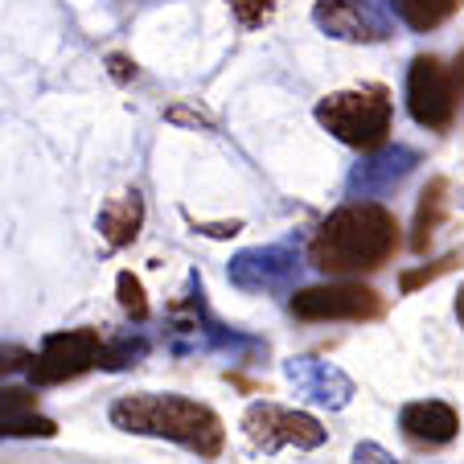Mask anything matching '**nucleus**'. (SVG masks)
I'll return each instance as SVG.
<instances>
[{"instance_id": "nucleus-8", "label": "nucleus", "mask_w": 464, "mask_h": 464, "mask_svg": "<svg viewBox=\"0 0 464 464\" xmlns=\"http://www.w3.org/2000/svg\"><path fill=\"white\" fill-rule=\"evenodd\" d=\"M296 272H300V243L296 238L238 251L227 267L230 284H235L238 292H284V288H292Z\"/></svg>"}, {"instance_id": "nucleus-25", "label": "nucleus", "mask_w": 464, "mask_h": 464, "mask_svg": "<svg viewBox=\"0 0 464 464\" xmlns=\"http://www.w3.org/2000/svg\"><path fill=\"white\" fill-rule=\"evenodd\" d=\"M169 120H173V123H193V128H210V115L189 111V107H173V111H169Z\"/></svg>"}, {"instance_id": "nucleus-26", "label": "nucleus", "mask_w": 464, "mask_h": 464, "mask_svg": "<svg viewBox=\"0 0 464 464\" xmlns=\"http://www.w3.org/2000/svg\"><path fill=\"white\" fill-rule=\"evenodd\" d=\"M353 460H358V464H394L378 444H362L358 452H353Z\"/></svg>"}, {"instance_id": "nucleus-5", "label": "nucleus", "mask_w": 464, "mask_h": 464, "mask_svg": "<svg viewBox=\"0 0 464 464\" xmlns=\"http://www.w3.org/2000/svg\"><path fill=\"white\" fill-rule=\"evenodd\" d=\"M99 358H103L99 329H62V334L45 337L42 350L29 358L25 370L34 378V386H58V382H71V378L95 370Z\"/></svg>"}, {"instance_id": "nucleus-6", "label": "nucleus", "mask_w": 464, "mask_h": 464, "mask_svg": "<svg viewBox=\"0 0 464 464\" xmlns=\"http://www.w3.org/2000/svg\"><path fill=\"white\" fill-rule=\"evenodd\" d=\"M243 431L255 448L263 452H280V448H321L329 431L321 428V420L304 411H292L280 403H251L243 411Z\"/></svg>"}, {"instance_id": "nucleus-20", "label": "nucleus", "mask_w": 464, "mask_h": 464, "mask_svg": "<svg viewBox=\"0 0 464 464\" xmlns=\"http://www.w3.org/2000/svg\"><path fill=\"white\" fill-rule=\"evenodd\" d=\"M230 13H235V21L243 29H259L267 25V21L276 17V9H280V0H227Z\"/></svg>"}, {"instance_id": "nucleus-7", "label": "nucleus", "mask_w": 464, "mask_h": 464, "mask_svg": "<svg viewBox=\"0 0 464 464\" xmlns=\"http://www.w3.org/2000/svg\"><path fill=\"white\" fill-rule=\"evenodd\" d=\"M313 21L321 34L353 45H374L394 34L391 9L382 0H316Z\"/></svg>"}, {"instance_id": "nucleus-18", "label": "nucleus", "mask_w": 464, "mask_h": 464, "mask_svg": "<svg viewBox=\"0 0 464 464\" xmlns=\"http://www.w3.org/2000/svg\"><path fill=\"white\" fill-rule=\"evenodd\" d=\"M115 296H120V308L131 316L136 324L149 321V296H144V284L136 280L131 272H120L115 276Z\"/></svg>"}, {"instance_id": "nucleus-11", "label": "nucleus", "mask_w": 464, "mask_h": 464, "mask_svg": "<svg viewBox=\"0 0 464 464\" xmlns=\"http://www.w3.org/2000/svg\"><path fill=\"white\" fill-rule=\"evenodd\" d=\"M284 374L296 386V394H304L308 403L321 407H345L353 399V378L345 370H337L334 362L321 358H288L284 362Z\"/></svg>"}, {"instance_id": "nucleus-12", "label": "nucleus", "mask_w": 464, "mask_h": 464, "mask_svg": "<svg viewBox=\"0 0 464 464\" xmlns=\"http://www.w3.org/2000/svg\"><path fill=\"white\" fill-rule=\"evenodd\" d=\"M399 428L411 444H428V448H444L456 440L460 431V415L452 403L444 399H420V403H407L399 411Z\"/></svg>"}, {"instance_id": "nucleus-2", "label": "nucleus", "mask_w": 464, "mask_h": 464, "mask_svg": "<svg viewBox=\"0 0 464 464\" xmlns=\"http://www.w3.org/2000/svg\"><path fill=\"white\" fill-rule=\"evenodd\" d=\"M107 420H111V428L128 431V436L173 440V444L206 456V460H214L222 452V444H227L218 415L206 403H198V399H185V394H157V391L123 394V399L111 403Z\"/></svg>"}, {"instance_id": "nucleus-13", "label": "nucleus", "mask_w": 464, "mask_h": 464, "mask_svg": "<svg viewBox=\"0 0 464 464\" xmlns=\"http://www.w3.org/2000/svg\"><path fill=\"white\" fill-rule=\"evenodd\" d=\"M144 227V202L140 193H120V198H111V202L99 210V235H103L107 246H128L136 243V235H140Z\"/></svg>"}, {"instance_id": "nucleus-17", "label": "nucleus", "mask_w": 464, "mask_h": 464, "mask_svg": "<svg viewBox=\"0 0 464 464\" xmlns=\"http://www.w3.org/2000/svg\"><path fill=\"white\" fill-rule=\"evenodd\" d=\"M144 353H149V342H144V337L120 334V337H107L103 342V358H99V366L103 370H123V366H131V362H140Z\"/></svg>"}, {"instance_id": "nucleus-22", "label": "nucleus", "mask_w": 464, "mask_h": 464, "mask_svg": "<svg viewBox=\"0 0 464 464\" xmlns=\"http://www.w3.org/2000/svg\"><path fill=\"white\" fill-rule=\"evenodd\" d=\"M29 358L34 353L25 350V345H0V378H9V374H17V370H25L29 366Z\"/></svg>"}, {"instance_id": "nucleus-10", "label": "nucleus", "mask_w": 464, "mask_h": 464, "mask_svg": "<svg viewBox=\"0 0 464 464\" xmlns=\"http://www.w3.org/2000/svg\"><path fill=\"white\" fill-rule=\"evenodd\" d=\"M415 165H420V152L415 149H407V144H382V149H370L366 157L350 169L345 189H350V198H358V202L382 198V193L394 189Z\"/></svg>"}, {"instance_id": "nucleus-3", "label": "nucleus", "mask_w": 464, "mask_h": 464, "mask_svg": "<svg viewBox=\"0 0 464 464\" xmlns=\"http://www.w3.org/2000/svg\"><path fill=\"white\" fill-rule=\"evenodd\" d=\"M316 123L329 136H337L342 144L358 152L382 149L391 140L394 128V103L391 91L382 82H366V87H350V91H334L316 103Z\"/></svg>"}, {"instance_id": "nucleus-1", "label": "nucleus", "mask_w": 464, "mask_h": 464, "mask_svg": "<svg viewBox=\"0 0 464 464\" xmlns=\"http://www.w3.org/2000/svg\"><path fill=\"white\" fill-rule=\"evenodd\" d=\"M399 251V222L378 202H350L316 227L308 243V263L324 276L378 272Z\"/></svg>"}, {"instance_id": "nucleus-21", "label": "nucleus", "mask_w": 464, "mask_h": 464, "mask_svg": "<svg viewBox=\"0 0 464 464\" xmlns=\"http://www.w3.org/2000/svg\"><path fill=\"white\" fill-rule=\"evenodd\" d=\"M37 394L29 386H0V415H17V411H34Z\"/></svg>"}, {"instance_id": "nucleus-29", "label": "nucleus", "mask_w": 464, "mask_h": 464, "mask_svg": "<svg viewBox=\"0 0 464 464\" xmlns=\"http://www.w3.org/2000/svg\"><path fill=\"white\" fill-rule=\"evenodd\" d=\"M460 202H464V198H460Z\"/></svg>"}, {"instance_id": "nucleus-9", "label": "nucleus", "mask_w": 464, "mask_h": 464, "mask_svg": "<svg viewBox=\"0 0 464 464\" xmlns=\"http://www.w3.org/2000/svg\"><path fill=\"white\" fill-rule=\"evenodd\" d=\"M292 313L300 321H370L382 313V300L366 284H313L292 296Z\"/></svg>"}, {"instance_id": "nucleus-14", "label": "nucleus", "mask_w": 464, "mask_h": 464, "mask_svg": "<svg viewBox=\"0 0 464 464\" xmlns=\"http://www.w3.org/2000/svg\"><path fill=\"white\" fill-rule=\"evenodd\" d=\"M444 206H448V181L444 177H431L428 189L420 193V206H415V227H411L415 251H428V243L436 238L440 222H444Z\"/></svg>"}, {"instance_id": "nucleus-23", "label": "nucleus", "mask_w": 464, "mask_h": 464, "mask_svg": "<svg viewBox=\"0 0 464 464\" xmlns=\"http://www.w3.org/2000/svg\"><path fill=\"white\" fill-rule=\"evenodd\" d=\"M193 230H198V235H210V238H230L243 230V222H210V227H206V222H193Z\"/></svg>"}, {"instance_id": "nucleus-19", "label": "nucleus", "mask_w": 464, "mask_h": 464, "mask_svg": "<svg viewBox=\"0 0 464 464\" xmlns=\"http://www.w3.org/2000/svg\"><path fill=\"white\" fill-rule=\"evenodd\" d=\"M456 263H464V251H448L444 259H436V263H423V267H411V272H403V280H399V288L411 296L415 288H423V284H431V280H440V276H448L456 267Z\"/></svg>"}, {"instance_id": "nucleus-15", "label": "nucleus", "mask_w": 464, "mask_h": 464, "mask_svg": "<svg viewBox=\"0 0 464 464\" xmlns=\"http://www.w3.org/2000/svg\"><path fill=\"white\" fill-rule=\"evenodd\" d=\"M386 5H391L394 17L403 21L407 29H415V34H428V29L444 25V21L460 9V0H386Z\"/></svg>"}, {"instance_id": "nucleus-24", "label": "nucleus", "mask_w": 464, "mask_h": 464, "mask_svg": "<svg viewBox=\"0 0 464 464\" xmlns=\"http://www.w3.org/2000/svg\"><path fill=\"white\" fill-rule=\"evenodd\" d=\"M107 66H111V74L120 82H128V79H136V62L131 58H123V53H111V58H107Z\"/></svg>"}, {"instance_id": "nucleus-27", "label": "nucleus", "mask_w": 464, "mask_h": 464, "mask_svg": "<svg viewBox=\"0 0 464 464\" xmlns=\"http://www.w3.org/2000/svg\"><path fill=\"white\" fill-rule=\"evenodd\" d=\"M452 79H456V91H460V103H464V50L456 53V62H452Z\"/></svg>"}, {"instance_id": "nucleus-4", "label": "nucleus", "mask_w": 464, "mask_h": 464, "mask_svg": "<svg viewBox=\"0 0 464 464\" xmlns=\"http://www.w3.org/2000/svg\"><path fill=\"white\" fill-rule=\"evenodd\" d=\"M407 107L411 120L428 131H448L460 111V91H456L452 66L436 58V53H420L407 71Z\"/></svg>"}, {"instance_id": "nucleus-28", "label": "nucleus", "mask_w": 464, "mask_h": 464, "mask_svg": "<svg viewBox=\"0 0 464 464\" xmlns=\"http://www.w3.org/2000/svg\"><path fill=\"white\" fill-rule=\"evenodd\" d=\"M456 321H460V329H464V284H460V292H456Z\"/></svg>"}, {"instance_id": "nucleus-16", "label": "nucleus", "mask_w": 464, "mask_h": 464, "mask_svg": "<svg viewBox=\"0 0 464 464\" xmlns=\"http://www.w3.org/2000/svg\"><path fill=\"white\" fill-rule=\"evenodd\" d=\"M53 431H58V423L37 415V411L0 415V440H50Z\"/></svg>"}]
</instances>
